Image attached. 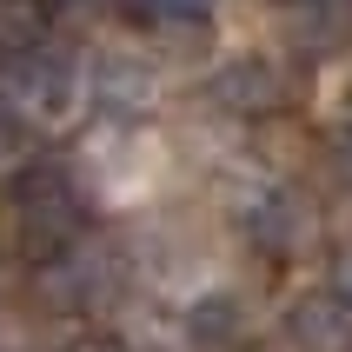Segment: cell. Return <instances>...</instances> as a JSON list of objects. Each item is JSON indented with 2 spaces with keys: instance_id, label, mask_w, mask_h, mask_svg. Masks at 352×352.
Instances as JSON below:
<instances>
[{
  "instance_id": "cell-7",
  "label": "cell",
  "mask_w": 352,
  "mask_h": 352,
  "mask_svg": "<svg viewBox=\"0 0 352 352\" xmlns=\"http://www.w3.org/2000/svg\"><path fill=\"white\" fill-rule=\"evenodd\" d=\"M47 286H54V299H67V306H100V299L120 286V266H113V253L74 246L60 266H47Z\"/></svg>"
},
{
  "instance_id": "cell-1",
  "label": "cell",
  "mask_w": 352,
  "mask_h": 352,
  "mask_svg": "<svg viewBox=\"0 0 352 352\" xmlns=\"http://www.w3.org/2000/svg\"><path fill=\"white\" fill-rule=\"evenodd\" d=\"M74 100H80V60L60 54V47H34V54H20L14 67L0 74V113L27 120V126L67 120Z\"/></svg>"
},
{
  "instance_id": "cell-6",
  "label": "cell",
  "mask_w": 352,
  "mask_h": 352,
  "mask_svg": "<svg viewBox=\"0 0 352 352\" xmlns=\"http://www.w3.org/2000/svg\"><path fill=\"white\" fill-rule=\"evenodd\" d=\"M293 352H352V306L339 293H306L286 313Z\"/></svg>"
},
{
  "instance_id": "cell-8",
  "label": "cell",
  "mask_w": 352,
  "mask_h": 352,
  "mask_svg": "<svg viewBox=\"0 0 352 352\" xmlns=\"http://www.w3.org/2000/svg\"><path fill=\"white\" fill-rule=\"evenodd\" d=\"M47 47V7L40 0H0V54H34Z\"/></svg>"
},
{
  "instance_id": "cell-13",
  "label": "cell",
  "mask_w": 352,
  "mask_h": 352,
  "mask_svg": "<svg viewBox=\"0 0 352 352\" xmlns=\"http://www.w3.org/2000/svg\"><path fill=\"white\" fill-rule=\"evenodd\" d=\"M94 352H120V346H94Z\"/></svg>"
},
{
  "instance_id": "cell-12",
  "label": "cell",
  "mask_w": 352,
  "mask_h": 352,
  "mask_svg": "<svg viewBox=\"0 0 352 352\" xmlns=\"http://www.w3.org/2000/svg\"><path fill=\"white\" fill-rule=\"evenodd\" d=\"M333 293H339V299H346V306H352V253H346V259H339V266H333Z\"/></svg>"
},
{
  "instance_id": "cell-4",
  "label": "cell",
  "mask_w": 352,
  "mask_h": 352,
  "mask_svg": "<svg viewBox=\"0 0 352 352\" xmlns=\"http://www.w3.org/2000/svg\"><path fill=\"white\" fill-rule=\"evenodd\" d=\"M206 94L226 113H279L286 107V74H279L273 60H259V54H239L206 80Z\"/></svg>"
},
{
  "instance_id": "cell-5",
  "label": "cell",
  "mask_w": 352,
  "mask_h": 352,
  "mask_svg": "<svg viewBox=\"0 0 352 352\" xmlns=\"http://www.w3.org/2000/svg\"><path fill=\"white\" fill-rule=\"evenodd\" d=\"M246 239H253L259 253H273V259H293L313 239V206L299 193H286V186H273V193H259L246 206Z\"/></svg>"
},
{
  "instance_id": "cell-9",
  "label": "cell",
  "mask_w": 352,
  "mask_h": 352,
  "mask_svg": "<svg viewBox=\"0 0 352 352\" xmlns=\"http://www.w3.org/2000/svg\"><path fill=\"white\" fill-rule=\"evenodd\" d=\"M120 7H126L140 27H173L179 34V27H206L219 0H120Z\"/></svg>"
},
{
  "instance_id": "cell-3",
  "label": "cell",
  "mask_w": 352,
  "mask_h": 352,
  "mask_svg": "<svg viewBox=\"0 0 352 352\" xmlns=\"http://www.w3.org/2000/svg\"><path fill=\"white\" fill-rule=\"evenodd\" d=\"M80 87H87L107 113H146L160 100V67L146 54H133V47H107V54H94V67L80 74Z\"/></svg>"
},
{
  "instance_id": "cell-10",
  "label": "cell",
  "mask_w": 352,
  "mask_h": 352,
  "mask_svg": "<svg viewBox=\"0 0 352 352\" xmlns=\"http://www.w3.org/2000/svg\"><path fill=\"white\" fill-rule=\"evenodd\" d=\"M27 160H34V126L14 120V113H0V173H14Z\"/></svg>"
},
{
  "instance_id": "cell-2",
  "label": "cell",
  "mask_w": 352,
  "mask_h": 352,
  "mask_svg": "<svg viewBox=\"0 0 352 352\" xmlns=\"http://www.w3.org/2000/svg\"><path fill=\"white\" fill-rule=\"evenodd\" d=\"M80 186L60 166H27V179H20V233H27V246H67V239L80 233Z\"/></svg>"
},
{
  "instance_id": "cell-11",
  "label": "cell",
  "mask_w": 352,
  "mask_h": 352,
  "mask_svg": "<svg viewBox=\"0 0 352 352\" xmlns=\"http://www.w3.org/2000/svg\"><path fill=\"white\" fill-rule=\"evenodd\" d=\"M47 14H100V7H120V0H40Z\"/></svg>"
}]
</instances>
